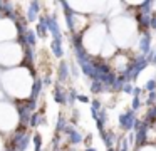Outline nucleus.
<instances>
[{
    "label": "nucleus",
    "instance_id": "obj_6",
    "mask_svg": "<svg viewBox=\"0 0 156 151\" xmlns=\"http://www.w3.org/2000/svg\"><path fill=\"white\" fill-rule=\"evenodd\" d=\"M37 13H39V3L37 2H30V10H29V13H27V22L35 20Z\"/></svg>",
    "mask_w": 156,
    "mask_h": 151
},
{
    "label": "nucleus",
    "instance_id": "obj_2",
    "mask_svg": "<svg viewBox=\"0 0 156 151\" xmlns=\"http://www.w3.org/2000/svg\"><path fill=\"white\" fill-rule=\"evenodd\" d=\"M149 44H151V37H149V32L144 30L139 39V50H141V56H148L149 52Z\"/></svg>",
    "mask_w": 156,
    "mask_h": 151
},
{
    "label": "nucleus",
    "instance_id": "obj_11",
    "mask_svg": "<svg viewBox=\"0 0 156 151\" xmlns=\"http://www.w3.org/2000/svg\"><path fill=\"white\" fill-rule=\"evenodd\" d=\"M77 99L81 101V102H87V101H89V97H87V96H81V94H79V96H77Z\"/></svg>",
    "mask_w": 156,
    "mask_h": 151
},
{
    "label": "nucleus",
    "instance_id": "obj_9",
    "mask_svg": "<svg viewBox=\"0 0 156 151\" xmlns=\"http://www.w3.org/2000/svg\"><path fill=\"white\" fill-rule=\"evenodd\" d=\"M139 106H141V97H139V96H134V99H133V104H131V111L139 109Z\"/></svg>",
    "mask_w": 156,
    "mask_h": 151
},
{
    "label": "nucleus",
    "instance_id": "obj_3",
    "mask_svg": "<svg viewBox=\"0 0 156 151\" xmlns=\"http://www.w3.org/2000/svg\"><path fill=\"white\" fill-rule=\"evenodd\" d=\"M52 96H54V99L57 101L59 104H67V92L61 87V84H55Z\"/></svg>",
    "mask_w": 156,
    "mask_h": 151
},
{
    "label": "nucleus",
    "instance_id": "obj_1",
    "mask_svg": "<svg viewBox=\"0 0 156 151\" xmlns=\"http://www.w3.org/2000/svg\"><path fill=\"white\" fill-rule=\"evenodd\" d=\"M134 121H136L134 111H131V109H126L124 113L119 116V124H121V128L126 129V131H129V129L134 128Z\"/></svg>",
    "mask_w": 156,
    "mask_h": 151
},
{
    "label": "nucleus",
    "instance_id": "obj_10",
    "mask_svg": "<svg viewBox=\"0 0 156 151\" xmlns=\"http://www.w3.org/2000/svg\"><path fill=\"white\" fill-rule=\"evenodd\" d=\"M34 143H35V151H41L42 139H41V136H39V134H34Z\"/></svg>",
    "mask_w": 156,
    "mask_h": 151
},
{
    "label": "nucleus",
    "instance_id": "obj_8",
    "mask_svg": "<svg viewBox=\"0 0 156 151\" xmlns=\"http://www.w3.org/2000/svg\"><path fill=\"white\" fill-rule=\"evenodd\" d=\"M144 91H148V92H156V79H149L148 82L144 84Z\"/></svg>",
    "mask_w": 156,
    "mask_h": 151
},
{
    "label": "nucleus",
    "instance_id": "obj_12",
    "mask_svg": "<svg viewBox=\"0 0 156 151\" xmlns=\"http://www.w3.org/2000/svg\"><path fill=\"white\" fill-rule=\"evenodd\" d=\"M86 151H96V149H94V148H87Z\"/></svg>",
    "mask_w": 156,
    "mask_h": 151
},
{
    "label": "nucleus",
    "instance_id": "obj_5",
    "mask_svg": "<svg viewBox=\"0 0 156 151\" xmlns=\"http://www.w3.org/2000/svg\"><path fill=\"white\" fill-rule=\"evenodd\" d=\"M57 76H59V81H61V82H64V81L69 77V66H67V62H61Z\"/></svg>",
    "mask_w": 156,
    "mask_h": 151
},
{
    "label": "nucleus",
    "instance_id": "obj_7",
    "mask_svg": "<svg viewBox=\"0 0 156 151\" xmlns=\"http://www.w3.org/2000/svg\"><path fill=\"white\" fill-rule=\"evenodd\" d=\"M104 91H106L104 84L99 82V81H92V84H91V92L92 94H101V92H104Z\"/></svg>",
    "mask_w": 156,
    "mask_h": 151
},
{
    "label": "nucleus",
    "instance_id": "obj_4",
    "mask_svg": "<svg viewBox=\"0 0 156 151\" xmlns=\"http://www.w3.org/2000/svg\"><path fill=\"white\" fill-rule=\"evenodd\" d=\"M52 52H54L55 57H62V54H64V49H62V37L52 40Z\"/></svg>",
    "mask_w": 156,
    "mask_h": 151
}]
</instances>
